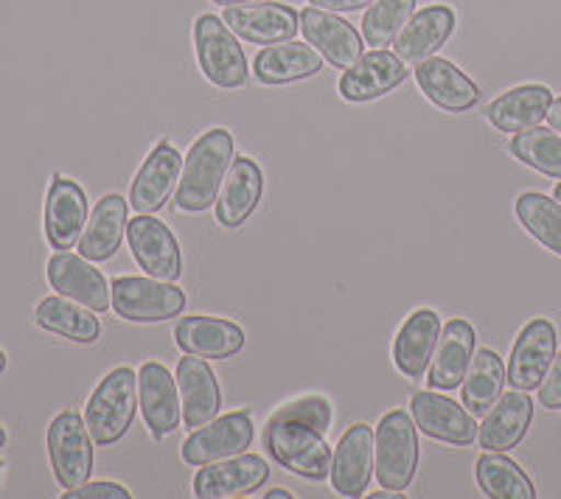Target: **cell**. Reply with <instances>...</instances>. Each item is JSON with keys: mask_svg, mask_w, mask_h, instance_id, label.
Returning <instances> with one entry per match:
<instances>
[{"mask_svg": "<svg viewBox=\"0 0 561 499\" xmlns=\"http://www.w3.org/2000/svg\"><path fill=\"white\" fill-rule=\"evenodd\" d=\"M332 429V404L323 396H300L267 418L264 427V449L275 463L287 472L325 480L332 472V449L325 443V432Z\"/></svg>", "mask_w": 561, "mask_h": 499, "instance_id": "cell-1", "label": "cell"}, {"mask_svg": "<svg viewBox=\"0 0 561 499\" xmlns=\"http://www.w3.org/2000/svg\"><path fill=\"white\" fill-rule=\"evenodd\" d=\"M233 135L228 129L217 127L199 135L194 147L188 149L180 174L174 206L185 213L208 211L210 202H217L222 179L233 163Z\"/></svg>", "mask_w": 561, "mask_h": 499, "instance_id": "cell-2", "label": "cell"}, {"mask_svg": "<svg viewBox=\"0 0 561 499\" xmlns=\"http://www.w3.org/2000/svg\"><path fill=\"white\" fill-rule=\"evenodd\" d=\"M138 410V373L122 365L99 382L84 407V423L96 446L118 443L129 432Z\"/></svg>", "mask_w": 561, "mask_h": 499, "instance_id": "cell-3", "label": "cell"}, {"mask_svg": "<svg viewBox=\"0 0 561 499\" xmlns=\"http://www.w3.org/2000/svg\"><path fill=\"white\" fill-rule=\"evenodd\" d=\"M419 468V427L404 410H390L379 418L374 432V472L379 486L404 491Z\"/></svg>", "mask_w": 561, "mask_h": 499, "instance_id": "cell-4", "label": "cell"}, {"mask_svg": "<svg viewBox=\"0 0 561 499\" xmlns=\"http://www.w3.org/2000/svg\"><path fill=\"white\" fill-rule=\"evenodd\" d=\"M194 48L203 77L219 90H239L248 84L250 65L242 45L222 18L199 14L194 23Z\"/></svg>", "mask_w": 561, "mask_h": 499, "instance_id": "cell-5", "label": "cell"}, {"mask_svg": "<svg viewBox=\"0 0 561 499\" xmlns=\"http://www.w3.org/2000/svg\"><path fill=\"white\" fill-rule=\"evenodd\" d=\"M113 309L129 323L169 321L185 309V292L169 281L140 276H122L110 283Z\"/></svg>", "mask_w": 561, "mask_h": 499, "instance_id": "cell-6", "label": "cell"}, {"mask_svg": "<svg viewBox=\"0 0 561 499\" xmlns=\"http://www.w3.org/2000/svg\"><path fill=\"white\" fill-rule=\"evenodd\" d=\"M48 457L59 486L77 488L93 474V438L77 410H62L48 427Z\"/></svg>", "mask_w": 561, "mask_h": 499, "instance_id": "cell-7", "label": "cell"}, {"mask_svg": "<svg viewBox=\"0 0 561 499\" xmlns=\"http://www.w3.org/2000/svg\"><path fill=\"white\" fill-rule=\"evenodd\" d=\"M127 242L138 267L158 281L174 283L183 276V253L167 224L152 213H138L127 224Z\"/></svg>", "mask_w": 561, "mask_h": 499, "instance_id": "cell-8", "label": "cell"}, {"mask_svg": "<svg viewBox=\"0 0 561 499\" xmlns=\"http://www.w3.org/2000/svg\"><path fill=\"white\" fill-rule=\"evenodd\" d=\"M250 443H253V421L248 413H228V416L203 423L185 438L183 461L188 466H205V463L242 455Z\"/></svg>", "mask_w": 561, "mask_h": 499, "instance_id": "cell-9", "label": "cell"}, {"mask_svg": "<svg viewBox=\"0 0 561 499\" xmlns=\"http://www.w3.org/2000/svg\"><path fill=\"white\" fill-rule=\"evenodd\" d=\"M410 413L415 427L433 441L453 443V446H469L478 441V423L472 413L455 404L453 398L435 393L433 387L410 398Z\"/></svg>", "mask_w": 561, "mask_h": 499, "instance_id": "cell-10", "label": "cell"}, {"mask_svg": "<svg viewBox=\"0 0 561 499\" xmlns=\"http://www.w3.org/2000/svg\"><path fill=\"white\" fill-rule=\"evenodd\" d=\"M48 283L57 294L82 303L90 312H107L113 306L107 278L99 272L84 256L70 250H57V256L48 258Z\"/></svg>", "mask_w": 561, "mask_h": 499, "instance_id": "cell-11", "label": "cell"}, {"mask_svg": "<svg viewBox=\"0 0 561 499\" xmlns=\"http://www.w3.org/2000/svg\"><path fill=\"white\" fill-rule=\"evenodd\" d=\"M178 393V379L167 371V365H160L154 359L140 365L138 402L144 421H147L154 441H163V438H169L180 427L183 404H180Z\"/></svg>", "mask_w": 561, "mask_h": 499, "instance_id": "cell-12", "label": "cell"}, {"mask_svg": "<svg viewBox=\"0 0 561 499\" xmlns=\"http://www.w3.org/2000/svg\"><path fill=\"white\" fill-rule=\"evenodd\" d=\"M222 20L228 23L230 32L255 45L287 43L300 28V14L287 3H273V0L225 7Z\"/></svg>", "mask_w": 561, "mask_h": 499, "instance_id": "cell-13", "label": "cell"}, {"mask_svg": "<svg viewBox=\"0 0 561 499\" xmlns=\"http://www.w3.org/2000/svg\"><path fill=\"white\" fill-rule=\"evenodd\" d=\"M556 343V326L545 317H536L519 332L508 359V384H514V391H539L545 373L553 365Z\"/></svg>", "mask_w": 561, "mask_h": 499, "instance_id": "cell-14", "label": "cell"}, {"mask_svg": "<svg viewBox=\"0 0 561 499\" xmlns=\"http://www.w3.org/2000/svg\"><path fill=\"white\" fill-rule=\"evenodd\" d=\"M408 65L399 54L374 48V51L363 54L351 68H345L343 77H340V96L351 104L374 102V98L399 88L408 79Z\"/></svg>", "mask_w": 561, "mask_h": 499, "instance_id": "cell-15", "label": "cell"}, {"mask_svg": "<svg viewBox=\"0 0 561 499\" xmlns=\"http://www.w3.org/2000/svg\"><path fill=\"white\" fill-rule=\"evenodd\" d=\"M374 429L351 423L332 452V486L343 497H365L374 477Z\"/></svg>", "mask_w": 561, "mask_h": 499, "instance_id": "cell-16", "label": "cell"}, {"mask_svg": "<svg viewBox=\"0 0 561 499\" xmlns=\"http://www.w3.org/2000/svg\"><path fill=\"white\" fill-rule=\"evenodd\" d=\"M270 477V466L259 455H233L225 461H214L199 466L194 474V497L199 499H222L250 494L262 488Z\"/></svg>", "mask_w": 561, "mask_h": 499, "instance_id": "cell-17", "label": "cell"}, {"mask_svg": "<svg viewBox=\"0 0 561 499\" xmlns=\"http://www.w3.org/2000/svg\"><path fill=\"white\" fill-rule=\"evenodd\" d=\"M88 224V197L77 179L54 177L45 194V239L54 250L77 247Z\"/></svg>", "mask_w": 561, "mask_h": 499, "instance_id": "cell-18", "label": "cell"}, {"mask_svg": "<svg viewBox=\"0 0 561 499\" xmlns=\"http://www.w3.org/2000/svg\"><path fill=\"white\" fill-rule=\"evenodd\" d=\"M300 34L312 45L314 51L334 68H351L363 57V37L351 23L337 18L334 12H323L318 7H309L300 12Z\"/></svg>", "mask_w": 561, "mask_h": 499, "instance_id": "cell-19", "label": "cell"}, {"mask_svg": "<svg viewBox=\"0 0 561 499\" xmlns=\"http://www.w3.org/2000/svg\"><path fill=\"white\" fill-rule=\"evenodd\" d=\"M183 174V158L172 143H158L138 169L129 188V206L138 213H154L167 206Z\"/></svg>", "mask_w": 561, "mask_h": 499, "instance_id": "cell-20", "label": "cell"}, {"mask_svg": "<svg viewBox=\"0 0 561 499\" xmlns=\"http://www.w3.org/2000/svg\"><path fill=\"white\" fill-rule=\"evenodd\" d=\"M264 174L253 158H233L217 197V219L222 228H242L262 202Z\"/></svg>", "mask_w": 561, "mask_h": 499, "instance_id": "cell-21", "label": "cell"}, {"mask_svg": "<svg viewBox=\"0 0 561 499\" xmlns=\"http://www.w3.org/2000/svg\"><path fill=\"white\" fill-rule=\"evenodd\" d=\"M174 343L183 353L203 359H228L244 348V332L230 321L208 317V314H188L174 326Z\"/></svg>", "mask_w": 561, "mask_h": 499, "instance_id": "cell-22", "label": "cell"}, {"mask_svg": "<svg viewBox=\"0 0 561 499\" xmlns=\"http://www.w3.org/2000/svg\"><path fill=\"white\" fill-rule=\"evenodd\" d=\"M474 357V328L469 321H449L440 328L433 362L427 368V382L433 391H455L463 384L466 371Z\"/></svg>", "mask_w": 561, "mask_h": 499, "instance_id": "cell-23", "label": "cell"}, {"mask_svg": "<svg viewBox=\"0 0 561 499\" xmlns=\"http://www.w3.org/2000/svg\"><path fill=\"white\" fill-rule=\"evenodd\" d=\"M178 387L180 404H183V421L188 429L214 421L222 407V393L214 371L203 357L185 353L178 362Z\"/></svg>", "mask_w": 561, "mask_h": 499, "instance_id": "cell-24", "label": "cell"}, {"mask_svg": "<svg viewBox=\"0 0 561 499\" xmlns=\"http://www.w3.org/2000/svg\"><path fill=\"white\" fill-rule=\"evenodd\" d=\"M440 337V317L435 309H419L402 323L393 339V365L408 379L427 373Z\"/></svg>", "mask_w": 561, "mask_h": 499, "instance_id": "cell-25", "label": "cell"}, {"mask_svg": "<svg viewBox=\"0 0 561 499\" xmlns=\"http://www.w3.org/2000/svg\"><path fill=\"white\" fill-rule=\"evenodd\" d=\"M415 82L421 93L435 104V107L447 109V113H466L480 102V88L458 71L453 62L440 57H430L419 62L415 68Z\"/></svg>", "mask_w": 561, "mask_h": 499, "instance_id": "cell-26", "label": "cell"}, {"mask_svg": "<svg viewBox=\"0 0 561 499\" xmlns=\"http://www.w3.org/2000/svg\"><path fill=\"white\" fill-rule=\"evenodd\" d=\"M127 199L122 194H107L96 202L84 224L82 239H79V256L88 262H110L118 253L124 236H127Z\"/></svg>", "mask_w": 561, "mask_h": 499, "instance_id": "cell-27", "label": "cell"}, {"mask_svg": "<svg viewBox=\"0 0 561 499\" xmlns=\"http://www.w3.org/2000/svg\"><path fill=\"white\" fill-rule=\"evenodd\" d=\"M534 421V402L525 391H514L500 396V402L483 416L478 429V441L485 452H508L517 446Z\"/></svg>", "mask_w": 561, "mask_h": 499, "instance_id": "cell-28", "label": "cell"}, {"mask_svg": "<svg viewBox=\"0 0 561 499\" xmlns=\"http://www.w3.org/2000/svg\"><path fill=\"white\" fill-rule=\"evenodd\" d=\"M553 104V90L545 84H519L511 88L508 93L497 96L489 104L485 116L491 127L500 132L517 135L523 129L539 127L548 118V109Z\"/></svg>", "mask_w": 561, "mask_h": 499, "instance_id": "cell-29", "label": "cell"}, {"mask_svg": "<svg viewBox=\"0 0 561 499\" xmlns=\"http://www.w3.org/2000/svg\"><path fill=\"white\" fill-rule=\"evenodd\" d=\"M325 59L312 45H300L287 39V43L264 45L253 62V77L262 84H289L300 79L318 77L323 71Z\"/></svg>", "mask_w": 561, "mask_h": 499, "instance_id": "cell-30", "label": "cell"}, {"mask_svg": "<svg viewBox=\"0 0 561 499\" xmlns=\"http://www.w3.org/2000/svg\"><path fill=\"white\" fill-rule=\"evenodd\" d=\"M455 32V12L449 7H427L408 20V26L393 39L396 54L404 62H424L435 57L440 45L447 43Z\"/></svg>", "mask_w": 561, "mask_h": 499, "instance_id": "cell-31", "label": "cell"}, {"mask_svg": "<svg viewBox=\"0 0 561 499\" xmlns=\"http://www.w3.org/2000/svg\"><path fill=\"white\" fill-rule=\"evenodd\" d=\"M34 323L45 332L59 334V337L79 343V346H90L102 337V323L88 306L82 303L62 298V294H51L43 298L34 309Z\"/></svg>", "mask_w": 561, "mask_h": 499, "instance_id": "cell-32", "label": "cell"}, {"mask_svg": "<svg viewBox=\"0 0 561 499\" xmlns=\"http://www.w3.org/2000/svg\"><path fill=\"white\" fill-rule=\"evenodd\" d=\"M505 382H508V368L503 365V359L491 348H478L463 384H460V398H463L466 410L474 418H483L500 402Z\"/></svg>", "mask_w": 561, "mask_h": 499, "instance_id": "cell-33", "label": "cell"}, {"mask_svg": "<svg viewBox=\"0 0 561 499\" xmlns=\"http://www.w3.org/2000/svg\"><path fill=\"white\" fill-rule=\"evenodd\" d=\"M478 486L491 499H534L536 488L528 474L517 463L505 457V452H485L474 466Z\"/></svg>", "mask_w": 561, "mask_h": 499, "instance_id": "cell-34", "label": "cell"}, {"mask_svg": "<svg viewBox=\"0 0 561 499\" xmlns=\"http://www.w3.org/2000/svg\"><path fill=\"white\" fill-rule=\"evenodd\" d=\"M517 219L525 231L561 256V202L545 194L528 192L517 199Z\"/></svg>", "mask_w": 561, "mask_h": 499, "instance_id": "cell-35", "label": "cell"}, {"mask_svg": "<svg viewBox=\"0 0 561 499\" xmlns=\"http://www.w3.org/2000/svg\"><path fill=\"white\" fill-rule=\"evenodd\" d=\"M511 152L525 166L548 174V177L561 179V135L556 129H523V132L514 135Z\"/></svg>", "mask_w": 561, "mask_h": 499, "instance_id": "cell-36", "label": "cell"}, {"mask_svg": "<svg viewBox=\"0 0 561 499\" xmlns=\"http://www.w3.org/2000/svg\"><path fill=\"white\" fill-rule=\"evenodd\" d=\"M415 12V0H374L370 9L365 12L363 34L365 43L374 48H385L399 37L408 20Z\"/></svg>", "mask_w": 561, "mask_h": 499, "instance_id": "cell-37", "label": "cell"}, {"mask_svg": "<svg viewBox=\"0 0 561 499\" xmlns=\"http://www.w3.org/2000/svg\"><path fill=\"white\" fill-rule=\"evenodd\" d=\"M129 488L118 486V483H82L77 488H68L62 499H129Z\"/></svg>", "mask_w": 561, "mask_h": 499, "instance_id": "cell-38", "label": "cell"}, {"mask_svg": "<svg viewBox=\"0 0 561 499\" xmlns=\"http://www.w3.org/2000/svg\"><path fill=\"white\" fill-rule=\"evenodd\" d=\"M539 404L548 410H561V353H556L553 365L539 384Z\"/></svg>", "mask_w": 561, "mask_h": 499, "instance_id": "cell-39", "label": "cell"}, {"mask_svg": "<svg viewBox=\"0 0 561 499\" xmlns=\"http://www.w3.org/2000/svg\"><path fill=\"white\" fill-rule=\"evenodd\" d=\"M309 3L318 9H323V12L345 14V12H359V9L370 7L374 0H309Z\"/></svg>", "mask_w": 561, "mask_h": 499, "instance_id": "cell-40", "label": "cell"}, {"mask_svg": "<svg viewBox=\"0 0 561 499\" xmlns=\"http://www.w3.org/2000/svg\"><path fill=\"white\" fill-rule=\"evenodd\" d=\"M548 121H550V127L561 135V98H553V104H550Z\"/></svg>", "mask_w": 561, "mask_h": 499, "instance_id": "cell-41", "label": "cell"}, {"mask_svg": "<svg viewBox=\"0 0 561 499\" xmlns=\"http://www.w3.org/2000/svg\"><path fill=\"white\" fill-rule=\"evenodd\" d=\"M264 499H293V494L287 488H273L270 494H264Z\"/></svg>", "mask_w": 561, "mask_h": 499, "instance_id": "cell-42", "label": "cell"}, {"mask_svg": "<svg viewBox=\"0 0 561 499\" xmlns=\"http://www.w3.org/2000/svg\"><path fill=\"white\" fill-rule=\"evenodd\" d=\"M217 7H242V3H255V0H214Z\"/></svg>", "mask_w": 561, "mask_h": 499, "instance_id": "cell-43", "label": "cell"}, {"mask_svg": "<svg viewBox=\"0 0 561 499\" xmlns=\"http://www.w3.org/2000/svg\"><path fill=\"white\" fill-rule=\"evenodd\" d=\"M370 499H402V494H388V488H385V491H379V494H368Z\"/></svg>", "mask_w": 561, "mask_h": 499, "instance_id": "cell-44", "label": "cell"}, {"mask_svg": "<svg viewBox=\"0 0 561 499\" xmlns=\"http://www.w3.org/2000/svg\"><path fill=\"white\" fill-rule=\"evenodd\" d=\"M7 365H9V357H7V351L0 348V373L7 371Z\"/></svg>", "mask_w": 561, "mask_h": 499, "instance_id": "cell-45", "label": "cell"}, {"mask_svg": "<svg viewBox=\"0 0 561 499\" xmlns=\"http://www.w3.org/2000/svg\"><path fill=\"white\" fill-rule=\"evenodd\" d=\"M3 446H7V429L0 427V449H3Z\"/></svg>", "mask_w": 561, "mask_h": 499, "instance_id": "cell-46", "label": "cell"}, {"mask_svg": "<svg viewBox=\"0 0 561 499\" xmlns=\"http://www.w3.org/2000/svg\"><path fill=\"white\" fill-rule=\"evenodd\" d=\"M556 199H559V202H561V183H559V186H556Z\"/></svg>", "mask_w": 561, "mask_h": 499, "instance_id": "cell-47", "label": "cell"}, {"mask_svg": "<svg viewBox=\"0 0 561 499\" xmlns=\"http://www.w3.org/2000/svg\"><path fill=\"white\" fill-rule=\"evenodd\" d=\"M0 480H3V463H0Z\"/></svg>", "mask_w": 561, "mask_h": 499, "instance_id": "cell-48", "label": "cell"}]
</instances>
